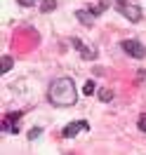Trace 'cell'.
I'll use <instances>...</instances> for the list:
<instances>
[{"label":"cell","instance_id":"cell-1","mask_svg":"<svg viewBox=\"0 0 146 155\" xmlns=\"http://www.w3.org/2000/svg\"><path fill=\"white\" fill-rule=\"evenodd\" d=\"M47 99L52 106L57 108H68V106H76L78 101V92H76V85L71 78H57L49 82L47 89Z\"/></svg>","mask_w":146,"mask_h":155},{"label":"cell","instance_id":"cell-2","mask_svg":"<svg viewBox=\"0 0 146 155\" xmlns=\"http://www.w3.org/2000/svg\"><path fill=\"white\" fill-rule=\"evenodd\" d=\"M21 110H12V113H7V115L2 117V129L7 132V134H17L19 132V120H21Z\"/></svg>","mask_w":146,"mask_h":155},{"label":"cell","instance_id":"cell-3","mask_svg":"<svg viewBox=\"0 0 146 155\" xmlns=\"http://www.w3.org/2000/svg\"><path fill=\"white\" fill-rule=\"evenodd\" d=\"M120 10V14L125 17V19H130L132 24H139L141 21V17H144V12H141V7L139 5H134V2H125L123 7H118Z\"/></svg>","mask_w":146,"mask_h":155},{"label":"cell","instance_id":"cell-4","mask_svg":"<svg viewBox=\"0 0 146 155\" xmlns=\"http://www.w3.org/2000/svg\"><path fill=\"white\" fill-rule=\"evenodd\" d=\"M120 47L125 49L130 57H134V59H144L146 57V47L141 45V42H137V40H123Z\"/></svg>","mask_w":146,"mask_h":155},{"label":"cell","instance_id":"cell-5","mask_svg":"<svg viewBox=\"0 0 146 155\" xmlns=\"http://www.w3.org/2000/svg\"><path fill=\"white\" fill-rule=\"evenodd\" d=\"M83 129H90V125L85 122V120H78V122H68V125L61 129V136H64V139H73V136L78 134V132H83Z\"/></svg>","mask_w":146,"mask_h":155},{"label":"cell","instance_id":"cell-6","mask_svg":"<svg viewBox=\"0 0 146 155\" xmlns=\"http://www.w3.org/2000/svg\"><path fill=\"white\" fill-rule=\"evenodd\" d=\"M71 45H73V47L78 49V52H80V57H83V59H87V61H90V59H94V57H97L94 47H87V45H85V42H83L80 38H71Z\"/></svg>","mask_w":146,"mask_h":155},{"label":"cell","instance_id":"cell-7","mask_svg":"<svg viewBox=\"0 0 146 155\" xmlns=\"http://www.w3.org/2000/svg\"><path fill=\"white\" fill-rule=\"evenodd\" d=\"M76 17H78V21L83 24V26H92V24H94V17L90 14V10H78Z\"/></svg>","mask_w":146,"mask_h":155},{"label":"cell","instance_id":"cell-8","mask_svg":"<svg viewBox=\"0 0 146 155\" xmlns=\"http://www.w3.org/2000/svg\"><path fill=\"white\" fill-rule=\"evenodd\" d=\"M57 7V0H42V5H40V12L42 14H47V12H52Z\"/></svg>","mask_w":146,"mask_h":155},{"label":"cell","instance_id":"cell-9","mask_svg":"<svg viewBox=\"0 0 146 155\" xmlns=\"http://www.w3.org/2000/svg\"><path fill=\"white\" fill-rule=\"evenodd\" d=\"M97 97L101 99L104 104H108V101H113V92H111V89H99V94H97Z\"/></svg>","mask_w":146,"mask_h":155},{"label":"cell","instance_id":"cell-10","mask_svg":"<svg viewBox=\"0 0 146 155\" xmlns=\"http://www.w3.org/2000/svg\"><path fill=\"white\" fill-rule=\"evenodd\" d=\"M94 92H97V85H94V80H87V82H85V89H83V94L92 97Z\"/></svg>","mask_w":146,"mask_h":155},{"label":"cell","instance_id":"cell-11","mask_svg":"<svg viewBox=\"0 0 146 155\" xmlns=\"http://www.w3.org/2000/svg\"><path fill=\"white\" fill-rule=\"evenodd\" d=\"M12 64H14V61H12V57H7V54H5V57H2V73H10Z\"/></svg>","mask_w":146,"mask_h":155},{"label":"cell","instance_id":"cell-12","mask_svg":"<svg viewBox=\"0 0 146 155\" xmlns=\"http://www.w3.org/2000/svg\"><path fill=\"white\" fill-rule=\"evenodd\" d=\"M17 2H19L21 7H33V5H38V2L42 5V0H17Z\"/></svg>","mask_w":146,"mask_h":155},{"label":"cell","instance_id":"cell-13","mask_svg":"<svg viewBox=\"0 0 146 155\" xmlns=\"http://www.w3.org/2000/svg\"><path fill=\"white\" fill-rule=\"evenodd\" d=\"M137 127H139V129L146 134V113H141V115H139V120H137Z\"/></svg>","mask_w":146,"mask_h":155},{"label":"cell","instance_id":"cell-14","mask_svg":"<svg viewBox=\"0 0 146 155\" xmlns=\"http://www.w3.org/2000/svg\"><path fill=\"white\" fill-rule=\"evenodd\" d=\"M40 134H42V129H40V127H33V129L29 132V139H31V141H36Z\"/></svg>","mask_w":146,"mask_h":155},{"label":"cell","instance_id":"cell-15","mask_svg":"<svg viewBox=\"0 0 146 155\" xmlns=\"http://www.w3.org/2000/svg\"><path fill=\"white\" fill-rule=\"evenodd\" d=\"M113 2H116V7H123V5H125L127 0H113Z\"/></svg>","mask_w":146,"mask_h":155}]
</instances>
